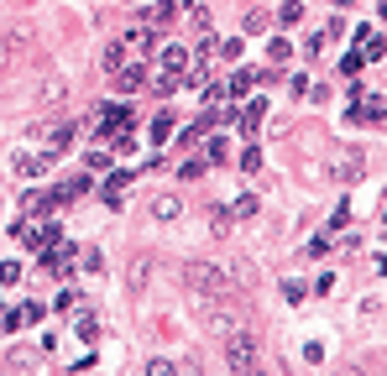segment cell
<instances>
[{"mask_svg":"<svg viewBox=\"0 0 387 376\" xmlns=\"http://www.w3.org/2000/svg\"><path fill=\"white\" fill-rule=\"evenodd\" d=\"M110 79H116V89H126V94H131V89H141V84H147V73H141L136 63H120Z\"/></svg>","mask_w":387,"mask_h":376,"instance_id":"52a82bcc","label":"cell"},{"mask_svg":"<svg viewBox=\"0 0 387 376\" xmlns=\"http://www.w3.org/2000/svg\"><path fill=\"white\" fill-rule=\"evenodd\" d=\"M63 94H69V84H63L58 73H53V79H42V105H58Z\"/></svg>","mask_w":387,"mask_h":376,"instance_id":"7c38bea8","label":"cell"},{"mask_svg":"<svg viewBox=\"0 0 387 376\" xmlns=\"http://www.w3.org/2000/svg\"><path fill=\"white\" fill-rule=\"evenodd\" d=\"M183 288H188V298H231L235 303V277L225 267H215V261H188Z\"/></svg>","mask_w":387,"mask_h":376,"instance_id":"6da1fadb","label":"cell"},{"mask_svg":"<svg viewBox=\"0 0 387 376\" xmlns=\"http://www.w3.org/2000/svg\"><path fill=\"white\" fill-rule=\"evenodd\" d=\"M157 63H163V73H173V79H183V68H188V53H183V47H173V42H168L163 53H157Z\"/></svg>","mask_w":387,"mask_h":376,"instance_id":"277c9868","label":"cell"},{"mask_svg":"<svg viewBox=\"0 0 387 376\" xmlns=\"http://www.w3.org/2000/svg\"><path fill=\"white\" fill-rule=\"evenodd\" d=\"M278 21H282V26H298V21H304V11H298V0H288V6H282V16H278Z\"/></svg>","mask_w":387,"mask_h":376,"instance_id":"2e32d148","label":"cell"},{"mask_svg":"<svg viewBox=\"0 0 387 376\" xmlns=\"http://www.w3.org/2000/svg\"><path fill=\"white\" fill-rule=\"evenodd\" d=\"M225 366L231 371H257V340H251L246 329H231L225 335Z\"/></svg>","mask_w":387,"mask_h":376,"instance_id":"7a4b0ae2","label":"cell"},{"mask_svg":"<svg viewBox=\"0 0 387 376\" xmlns=\"http://www.w3.org/2000/svg\"><path fill=\"white\" fill-rule=\"evenodd\" d=\"M84 188H89V178H69V183H63L58 194H53V199H58V204H69V199H79Z\"/></svg>","mask_w":387,"mask_h":376,"instance_id":"4fadbf2b","label":"cell"},{"mask_svg":"<svg viewBox=\"0 0 387 376\" xmlns=\"http://www.w3.org/2000/svg\"><path fill=\"white\" fill-rule=\"evenodd\" d=\"M6 366H11V371H32V366H42V350H32V345H16V350L6 355Z\"/></svg>","mask_w":387,"mask_h":376,"instance_id":"8992f818","label":"cell"},{"mask_svg":"<svg viewBox=\"0 0 387 376\" xmlns=\"http://www.w3.org/2000/svg\"><path fill=\"white\" fill-rule=\"evenodd\" d=\"M361 63H366L361 53H345V58H341V68H345V73H351V79H356V73H361Z\"/></svg>","mask_w":387,"mask_h":376,"instance_id":"d6986e66","label":"cell"},{"mask_svg":"<svg viewBox=\"0 0 387 376\" xmlns=\"http://www.w3.org/2000/svg\"><path fill=\"white\" fill-rule=\"evenodd\" d=\"M382 16H387V6H382Z\"/></svg>","mask_w":387,"mask_h":376,"instance_id":"7402d4cb","label":"cell"},{"mask_svg":"<svg viewBox=\"0 0 387 376\" xmlns=\"http://www.w3.org/2000/svg\"><path fill=\"white\" fill-rule=\"evenodd\" d=\"M382 230H387V199H382Z\"/></svg>","mask_w":387,"mask_h":376,"instance_id":"44dd1931","label":"cell"},{"mask_svg":"<svg viewBox=\"0 0 387 376\" xmlns=\"http://www.w3.org/2000/svg\"><path fill=\"white\" fill-rule=\"evenodd\" d=\"M262 115H267V105H262V100H251V105L241 110V126H246V131H257V126H262Z\"/></svg>","mask_w":387,"mask_h":376,"instance_id":"5bb4252c","label":"cell"},{"mask_svg":"<svg viewBox=\"0 0 387 376\" xmlns=\"http://www.w3.org/2000/svg\"><path fill=\"white\" fill-rule=\"evenodd\" d=\"M152 214H157V220H178V214H183V199H178V194H157Z\"/></svg>","mask_w":387,"mask_h":376,"instance_id":"9c48e42d","label":"cell"},{"mask_svg":"<svg viewBox=\"0 0 387 376\" xmlns=\"http://www.w3.org/2000/svg\"><path fill=\"white\" fill-rule=\"evenodd\" d=\"M152 26H147V21H141V26H131V32L126 37H120V42H126V53H147V47H152Z\"/></svg>","mask_w":387,"mask_h":376,"instance_id":"ba28073f","label":"cell"},{"mask_svg":"<svg viewBox=\"0 0 387 376\" xmlns=\"http://www.w3.org/2000/svg\"><path fill=\"white\" fill-rule=\"evenodd\" d=\"M120 58H126V42H110V47H105V73H116Z\"/></svg>","mask_w":387,"mask_h":376,"instance_id":"9a60e30c","label":"cell"},{"mask_svg":"<svg viewBox=\"0 0 387 376\" xmlns=\"http://www.w3.org/2000/svg\"><path fill=\"white\" fill-rule=\"evenodd\" d=\"M241 167H246V173H257V167H262V152H257V141H251L246 152H241Z\"/></svg>","mask_w":387,"mask_h":376,"instance_id":"e0dca14e","label":"cell"},{"mask_svg":"<svg viewBox=\"0 0 387 376\" xmlns=\"http://www.w3.org/2000/svg\"><path fill=\"white\" fill-rule=\"evenodd\" d=\"M204 162H225V141H220V136H215L210 147H204Z\"/></svg>","mask_w":387,"mask_h":376,"instance_id":"ac0fdd59","label":"cell"},{"mask_svg":"<svg viewBox=\"0 0 387 376\" xmlns=\"http://www.w3.org/2000/svg\"><path fill=\"white\" fill-rule=\"evenodd\" d=\"M168 131H173V115H157V120H152V136L168 141Z\"/></svg>","mask_w":387,"mask_h":376,"instance_id":"ffe728a7","label":"cell"},{"mask_svg":"<svg viewBox=\"0 0 387 376\" xmlns=\"http://www.w3.org/2000/svg\"><path fill=\"white\" fill-rule=\"evenodd\" d=\"M330 173H335V183H341V188H351L356 178L366 173V152H361V147H335V157H330Z\"/></svg>","mask_w":387,"mask_h":376,"instance_id":"3957f363","label":"cell"},{"mask_svg":"<svg viewBox=\"0 0 387 376\" xmlns=\"http://www.w3.org/2000/svg\"><path fill=\"white\" fill-rule=\"evenodd\" d=\"M147 272H152V256H136V261H131V277H126L131 293H141V288H147Z\"/></svg>","mask_w":387,"mask_h":376,"instance_id":"8fae6325","label":"cell"},{"mask_svg":"<svg viewBox=\"0 0 387 376\" xmlns=\"http://www.w3.org/2000/svg\"><path fill=\"white\" fill-rule=\"evenodd\" d=\"M173 16H178L173 0H157L152 11H147V26H152V32H168V26H173Z\"/></svg>","mask_w":387,"mask_h":376,"instance_id":"5b68a950","label":"cell"},{"mask_svg":"<svg viewBox=\"0 0 387 376\" xmlns=\"http://www.w3.org/2000/svg\"><path fill=\"white\" fill-rule=\"evenodd\" d=\"M116 126L131 131V105H110L105 115H100V136H105V131H116Z\"/></svg>","mask_w":387,"mask_h":376,"instance_id":"30bf717a","label":"cell"}]
</instances>
